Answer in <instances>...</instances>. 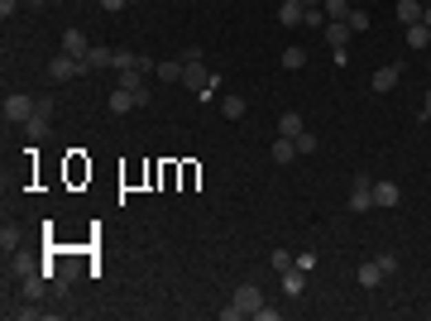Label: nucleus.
Segmentation results:
<instances>
[{
	"label": "nucleus",
	"mask_w": 431,
	"mask_h": 321,
	"mask_svg": "<svg viewBox=\"0 0 431 321\" xmlns=\"http://www.w3.org/2000/svg\"><path fill=\"white\" fill-rule=\"evenodd\" d=\"M87 63H92V72H101V68H115V48H106V43H92Z\"/></svg>",
	"instance_id": "obj_12"
},
{
	"label": "nucleus",
	"mask_w": 431,
	"mask_h": 321,
	"mask_svg": "<svg viewBox=\"0 0 431 321\" xmlns=\"http://www.w3.org/2000/svg\"><path fill=\"white\" fill-rule=\"evenodd\" d=\"M207 82H211V77H207V72H202V63H187V72H182V87H187V92H197V96H202V92H207Z\"/></svg>",
	"instance_id": "obj_10"
},
{
	"label": "nucleus",
	"mask_w": 431,
	"mask_h": 321,
	"mask_svg": "<svg viewBox=\"0 0 431 321\" xmlns=\"http://www.w3.org/2000/svg\"><path fill=\"white\" fill-rule=\"evenodd\" d=\"M34 110H39V96H24V92H10V96H5V115L19 120V125H24Z\"/></svg>",
	"instance_id": "obj_3"
},
{
	"label": "nucleus",
	"mask_w": 431,
	"mask_h": 321,
	"mask_svg": "<svg viewBox=\"0 0 431 321\" xmlns=\"http://www.w3.org/2000/svg\"><path fill=\"white\" fill-rule=\"evenodd\" d=\"M398 202H403L398 183H374V207H398Z\"/></svg>",
	"instance_id": "obj_11"
},
{
	"label": "nucleus",
	"mask_w": 431,
	"mask_h": 321,
	"mask_svg": "<svg viewBox=\"0 0 431 321\" xmlns=\"http://www.w3.org/2000/svg\"><path fill=\"white\" fill-rule=\"evenodd\" d=\"M398 77H403V63H388V68H379V72L369 77V87L383 96V92H393V87H398Z\"/></svg>",
	"instance_id": "obj_4"
},
{
	"label": "nucleus",
	"mask_w": 431,
	"mask_h": 321,
	"mask_svg": "<svg viewBox=\"0 0 431 321\" xmlns=\"http://www.w3.org/2000/svg\"><path fill=\"white\" fill-rule=\"evenodd\" d=\"M24 5H48V0H24Z\"/></svg>",
	"instance_id": "obj_34"
},
{
	"label": "nucleus",
	"mask_w": 431,
	"mask_h": 321,
	"mask_svg": "<svg viewBox=\"0 0 431 321\" xmlns=\"http://www.w3.org/2000/svg\"><path fill=\"white\" fill-rule=\"evenodd\" d=\"M264 307V288L259 283H240L235 288V298H230V307L220 312V321H240V317H254Z\"/></svg>",
	"instance_id": "obj_1"
},
{
	"label": "nucleus",
	"mask_w": 431,
	"mask_h": 321,
	"mask_svg": "<svg viewBox=\"0 0 431 321\" xmlns=\"http://www.w3.org/2000/svg\"><path fill=\"white\" fill-rule=\"evenodd\" d=\"M293 144H297V154H317V134H312V130H302Z\"/></svg>",
	"instance_id": "obj_26"
},
{
	"label": "nucleus",
	"mask_w": 431,
	"mask_h": 321,
	"mask_svg": "<svg viewBox=\"0 0 431 321\" xmlns=\"http://www.w3.org/2000/svg\"><path fill=\"white\" fill-rule=\"evenodd\" d=\"M322 10H326V19H345L355 5H350V0H322Z\"/></svg>",
	"instance_id": "obj_23"
},
{
	"label": "nucleus",
	"mask_w": 431,
	"mask_h": 321,
	"mask_svg": "<svg viewBox=\"0 0 431 321\" xmlns=\"http://www.w3.org/2000/svg\"><path fill=\"white\" fill-rule=\"evenodd\" d=\"M43 134H48V115H43V110H34V115L24 120V139H34V144H39Z\"/></svg>",
	"instance_id": "obj_13"
},
{
	"label": "nucleus",
	"mask_w": 431,
	"mask_h": 321,
	"mask_svg": "<svg viewBox=\"0 0 431 321\" xmlns=\"http://www.w3.org/2000/svg\"><path fill=\"white\" fill-rule=\"evenodd\" d=\"M278 278H283V293H288V298H302V288H307V269L293 264V269H283Z\"/></svg>",
	"instance_id": "obj_9"
},
{
	"label": "nucleus",
	"mask_w": 431,
	"mask_h": 321,
	"mask_svg": "<svg viewBox=\"0 0 431 321\" xmlns=\"http://www.w3.org/2000/svg\"><path fill=\"white\" fill-rule=\"evenodd\" d=\"M422 115H431V92H427V101H422Z\"/></svg>",
	"instance_id": "obj_32"
},
{
	"label": "nucleus",
	"mask_w": 431,
	"mask_h": 321,
	"mask_svg": "<svg viewBox=\"0 0 431 321\" xmlns=\"http://www.w3.org/2000/svg\"><path fill=\"white\" fill-rule=\"evenodd\" d=\"M383 278H388V273H383V264H379V259H369V264H359V269H355V283H359V288H379Z\"/></svg>",
	"instance_id": "obj_6"
},
{
	"label": "nucleus",
	"mask_w": 431,
	"mask_h": 321,
	"mask_svg": "<svg viewBox=\"0 0 431 321\" xmlns=\"http://www.w3.org/2000/svg\"><path fill=\"white\" fill-rule=\"evenodd\" d=\"M403 39H408V48H427V43H431V29L417 19V24H408V34H403Z\"/></svg>",
	"instance_id": "obj_17"
},
{
	"label": "nucleus",
	"mask_w": 431,
	"mask_h": 321,
	"mask_svg": "<svg viewBox=\"0 0 431 321\" xmlns=\"http://www.w3.org/2000/svg\"><path fill=\"white\" fill-rule=\"evenodd\" d=\"M427 48H431V43H427Z\"/></svg>",
	"instance_id": "obj_35"
},
{
	"label": "nucleus",
	"mask_w": 431,
	"mask_h": 321,
	"mask_svg": "<svg viewBox=\"0 0 431 321\" xmlns=\"http://www.w3.org/2000/svg\"><path fill=\"white\" fill-rule=\"evenodd\" d=\"M283 68H288V72L307 68V48H297V43H293V48H283Z\"/></svg>",
	"instance_id": "obj_20"
},
{
	"label": "nucleus",
	"mask_w": 431,
	"mask_h": 321,
	"mask_svg": "<svg viewBox=\"0 0 431 321\" xmlns=\"http://www.w3.org/2000/svg\"><path fill=\"white\" fill-rule=\"evenodd\" d=\"M154 72H158L163 82H182V72H187V63H182V58H173V63H158Z\"/></svg>",
	"instance_id": "obj_18"
},
{
	"label": "nucleus",
	"mask_w": 431,
	"mask_h": 321,
	"mask_svg": "<svg viewBox=\"0 0 431 321\" xmlns=\"http://www.w3.org/2000/svg\"><path fill=\"white\" fill-rule=\"evenodd\" d=\"M293 158H302L297 144H293L288 134H278V139H273V163H293Z\"/></svg>",
	"instance_id": "obj_14"
},
{
	"label": "nucleus",
	"mask_w": 431,
	"mask_h": 321,
	"mask_svg": "<svg viewBox=\"0 0 431 321\" xmlns=\"http://www.w3.org/2000/svg\"><path fill=\"white\" fill-rule=\"evenodd\" d=\"M322 39L330 43V48H345L350 39H355V29L345 24V19H326V29H322Z\"/></svg>",
	"instance_id": "obj_5"
},
{
	"label": "nucleus",
	"mask_w": 431,
	"mask_h": 321,
	"mask_svg": "<svg viewBox=\"0 0 431 321\" xmlns=\"http://www.w3.org/2000/svg\"><path fill=\"white\" fill-rule=\"evenodd\" d=\"M0 249H5V254L19 249V225H14V220H5V230H0Z\"/></svg>",
	"instance_id": "obj_22"
},
{
	"label": "nucleus",
	"mask_w": 431,
	"mask_h": 321,
	"mask_svg": "<svg viewBox=\"0 0 431 321\" xmlns=\"http://www.w3.org/2000/svg\"><path fill=\"white\" fill-rule=\"evenodd\" d=\"M110 110H115V115H125V110H134L139 106V101H134V92H125V87H115V92H110V101H106Z\"/></svg>",
	"instance_id": "obj_15"
},
{
	"label": "nucleus",
	"mask_w": 431,
	"mask_h": 321,
	"mask_svg": "<svg viewBox=\"0 0 431 321\" xmlns=\"http://www.w3.org/2000/svg\"><path fill=\"white\" fill-rule=\"evenodd\" d=\"M345 24H350L355 34H364V29H369L374 19H369V10H350V14H345Z\"/></svg>",
	"instance_id": "obj_24"
},
{
	"label": "nucleus",
	"mask_w": 431,
	"mask_h": 321,
	"mask_svg": "<svg viewBox=\"0 0 431 321\" xmlns=\"http://www.w3.org/2000/svg\"><path fill=\"white\" fill-rule=\"evenodd\" d=\"M302 5H307V10H312V5H322V0H302Z\"/></svg>",
	"instance_id": "obj_33"
},
{
	"label": "nucleus",
	"mask_w": 431,
	"mask_h": 321,
	"mask_svg": "<svg viewBox=\"0 0 431 321\" xmlns=\"http://www.w3.org/2000/svg\"><path fill=\"white\" fill-rule=\"evenodd\" d=\"M220 115L225 120H244V96H220Z\"/></svg>",
	"instance_id": "obj_19"
},
{
	"label": "nucleus",
	"mask_w": 431,
	"mask_h": 321,
	"mask_svg": "<svg viewBox=\"0 0 431 321\" xmlns=\"http://www.w3.org/2000/svg\"><path fill=\"white\" fill-rule=\"evenodd\" d=\"M269 264L283 273V269H293V254H288V249H273V254H269Z\"/></svg>",
	"instance_id": "obj_27"
},
{
	"label": "nucleus",
	"mask_w": 431,
	"mask_h": 321,
	"mask_svg": "<svg viewBox=\"0 0 431 321\" xmlns=\"http://www.w3.org/2000/svg\"><path fill=\"white\" fill-rule=\"evenodd\" d=\"M307 125H302V115L297 110H288V115H278V134H288V139H297Z\"/></svg>",
	"instance_id": "obj_16"
},
{
	"label": "nucleus",
	"mask_w": 431,
	"mask_h": 321,
	"mask_svg": "<svg viewBox=\"0 0 431 321\" xmlns=\"http://www.w3.org/2000/svg\"><path fill=\"white\" fill-rule=\"evenodd\" d=\"M422 24H427V29H431V5H422Z\"/></svg>",
	"instance_id": "obj_31"
},
{
	"label": "nucleus",
	"mask_w": 431,
	"mask_h": 321,
	"mask_svg": "<svg viewBox=\"0 0 431 321\" xmlns=\"http://www.w3.org/2000/svg\"><path fill=\"white\" fill-rule=\"evenodd\" d=\"M19 5H24V0H0V14H5V19H10V14H14V10H19Z\"/></svg>",
	"instance_id": "obj_29"
},
{
	"label": "nucleus",
	"mask_w": 431,
	"mask_h": 321,
	"mask_svg": "<svg viewBox=\"0 0 431 321\" xmlns=\"http://www.w3.org/2000/svg\"><path fill=\"white\" fill-rule=\"evenodd\" d=\"M129 0H101V10H125Z\"/></svg>",
	"instance_id": "obj_30"
},
{
	"label": "nucleus",
	"mask_w": 431,
	"mask_h": 321,
	"mask_svg": "<svg viewBox=\"0 0 431 321\" xmlns=\"http://www.w3.org/2000/svg\"><path fill=\"white\" fill-rule=\"evenodd\" d=\"M302 14H307V5H302V0H283V5H278V24H283V29H297V24H302Z\"/></svg>",
	"instance_id": "obj_7"
},
{
	"label": "nucleus",
	"mask_w": 431,
	"mask_h": 321,
	"mask_svg": "<svg viewBox=\"0 0 431 321\" xmlns=\"http://www.w3.org/2000/svg\"><path fill=\"white\" fill-rule=\"evenodd\" d=\"M63 53H67V58H87V53H92L87 34H82V29H67V34H63Z\"/></svg>",
	"instance_id": "obj_8"
},
{
	"label": "nucleus",
	"mask_w": 431,
	"mask_h": 321,
	"mask_svg": "<svg viewBox=\"0 0 431 321\" xmlns=\"http://www.w3.org/2000/svg\"><path fill=\"white\" fill-rule=\"evenodd\" d=\"M350 211L355 216L374 211V178H355V187H350Z\"/></svg>",
	"instance_id": "obj_2"
},
{
	"label": "nucleus",
	"mask_w": 431,
	"mask_h": 321,
	"mask_svg": "<svg viewBox=\"0 0 431 321\" xmlns=\"http://www.w3.org/2000/svg\"><path fill=\"white\" fill-rule=\"evenodd\" d=\"M398 19L403 24H417L422 19V0H398Z\"/></svg>",
	"instance_id": "obj_21"
},
{
	"label": "nucleus",
	"mask_w": 431,
	"mask_h": 321,
	"mask_svg": "<svg viewBox=\"0 0 431 321\" xmlns=\"http://www.w3.org/2000/svg\"><path fill=\"white\" fill-rule=\"evenodd\" d=\"M302 24H307V29H326V10L322 5H312V10L302 14Z\"/></svg>",
	"instance_id": "obj_25"
},
{
	"label": "nucleus",
	"mask_w": 431,
	"mask_h": 321,
	"mask_svg": "<svg viewBox=\"0 0 431 321\" xmlns=\"http://www.w3.org/2000/svg\"><path fill=\"white\" fill-rule=\"evenodd\" d=\"M10 273H14V278H24V273H34V259H24V254H14V264H10Z\"/></svg>",
	"instance_id": "obj_28"
}]
</instances>
